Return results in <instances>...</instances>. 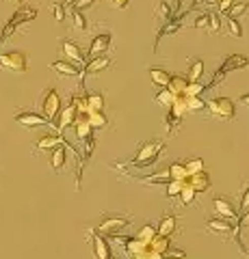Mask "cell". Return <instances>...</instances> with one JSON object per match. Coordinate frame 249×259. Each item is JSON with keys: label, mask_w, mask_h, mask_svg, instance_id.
<instances>
[{"label": "cell", "mask_w": 249, "mask_h": 259, "mask_svg": "<svg viewBox=\"0 0 249 259\" xmlns=\"http://www.w3.org/2000/svg\"><path fill=\"white\" fill-rule=\"evenodd\" d=\"M156 227H158L160 236H169L171 238L173 233H175V227H178V218H175V216H163Z\"/></svg>", "instance_id": "44dd1931"}, {"label": "cell", "mask_w": 249, "mask_h": 259, "mask_svg": "<svg viewBox=\"0 0 249 259\" xmlns=\"http://www.w3.org/2000/svg\"><path fill=\"white\" fill-rule=\"evenodd\" d=\"M156 236H158V227L150 225V223H148V225H143V227H141V231L136 233V238L143 240V242H152Z\"/></svg>", "instance_id": "d6a6232c"}, {"label": "cell", "mask_w": 249, "mask_h": 259, "mask_svg": "<svg viewBox=\"0 0 249 259\" xmlns=\"http://www.w3.org/2000/svg\"><path fill=\"white\" fill-rule=\"evenodd\" d=\"M180 121H182V117L180 115H175V112L173 110H169V112H167V115H165V130H167V134H175V132H178V127H180Z\"/></svg>", "instance_id": "4316f807"}, {"label": "cell", "mask_w": 249, "mask_h": 259, "mask_svg": "<svg viewBox=\"0 0 249 259\" xmlns=\"http://www.w3.org/2000/svg\"><path fill=\"white\" fill-rule=\"evenodd\" d=\"M111 5H113V9H128L130 0H111Z\"/></svg>", "instance_id": "c3c4849f"}, {"label": "cell", "mask_w": 249, "mask_h": 259, "mask_svg": "<svg viewBox=\"0 0 249 259\" xmlns=\"http://www.w3.org/2000/svg\"><path fill=\"white\" fill-rule=\"evenodd\" d=\"M240 212H249V186H245L243 197H240Z\"/></svg>", "instance_id": "ee69618b"}, {"label": "cell", "mask_w": 249, "mask_h": 259, "mask_svg": "<svg viewBox=\"0 0 249 259\" xmlns=\"http://www.w3.org/2000/svg\"><path fill=\"white\" fill-rule=\"evenodd\" d=\"M226 24H228V32L232 37H243V26H240V22H238V18H230L228 15V20H226Z\"/></svg>", "instance_id": "8d00e7d4"}, {"label": "cell", "mask_w": 249, "mask_h": 259, "mask_svg": "<svg viewBox=\"0 0 249 259\" xmlns=\"http://www.w3.org/2000/svg\"><path fill=\"white\" fill-rule=\"evenodd\" d=\"M187 87H189V78H182V76H171L169 80V87L167 89H171V91L175 95H184L187 93Z\"/></svg>", "instance_id": "83f0119b"}, {"label": "cell", "mask_w": 249, "mask_h": 259, "mask_svg": "<svg viewBox=\"0 0 249 259\" xmlns=\"http://www.w3.org/2000/svg\"><path fill=\"white\" fill-rule=\"evenodd\" d=\"M184 164H187L189 175H195V173H199V171H204V162L199 160V158H191V160L184 162Z\"/></svg>", "instance_id": "74e56055"}, {"label": "cell", "mask_w": 249, "mask_h": 259, "mask_svg": "<svg viewBox=\"0 0 249 259\" xmlns=\"http://www.w3.org/2000/svg\"><path fill=\"white\" fill-rule=\"evenodd\" d=\"M187 182H189L197 192H208V190H210V186H212L210 175L206 173V168H204V171H199V173H195V175H189Z\"/></svg>", "instance_id": "e0dca14e"}, {"label": "cell", "mask_w": 249, "mask_h": 259, "mask_svg": "<svg viewBox=\"0 0 249 259\" xmlns=\"http://www.w3.org/2000/svg\"><path fill=\"white\" fill-rule=\"evenodd\" d=\"M245 67H249V59H247V56H243V54H232V56H228V59L219 65V69H217L215 78L210 80V84L206 87V91H210V89H215L219 82H223V78H226L230 71H238V69H245Z\"/></svg>", "instance_id": "7a4b0ae2"}, {"label": "cell", "mask_w": 249, "mask_h": 259, "mask_svg": "<svg viewBox=\"0 0 249 259\" xmlns=\"http://www.w3.org/2000/svg\"><path fill=\"white\" fill-rule=\"evenodd\" d=\"M165 149V141H146L139 145L134 158H132V164L134 166H150L158 160L160 151Z\"/></svg>", "instance_id": "6da1fadb"}, {"label": "cell", "mask_w": 249, "mask_h": 259, "mask_svg": "<svg viewBox=\"0 0 249 259\" xmlns=\"http://www.w3.org/2000/svg\"><path fill=\"white\" fill-rule=\"evenodd\" d=\"M148 255H150V253H143V255H136V257H132V259H150Z\"/></svg>", "instance_id": "db71d44e"}, {"label": "cell", "mask_w": 249, "mask_h": 259, "mask_svg": "<svg viewBox=\"0 0 249 259\" xmlns=\"http://www.w3.org/2000/svg\"><path fill=\"white\" fill-rule=\"evenodd\" d=\"M212 205L217 209V214L223 216V218H230V221H234V218H238V209L232 205V201L226 199V197H215Z\"/></svg>", "instance_id": "9a60e30c"}, {"label": "cell", "mask_w": 249, "mask_h": 259, "mask_svg": "<svg viewBox=\"0 0 249 259\" xmlns=\"http://www.w3.org/2000/svg\"><path fill=\"white\" fill-rule=\"evenodd\" d=\"M128 225H130V216H122V214H104V216L100 218L98 231H100V233H106V236H111V233H117L119 229H126Z\"/></svg>", "instance_id": "52a82bcc"}, {"label": "cell", "mask_w": 249, "mask_h": 259, "mask_svg": "<svg viewBox=\"0 0 249 259\" xmlns=\"http://www.w3.org/2000/svg\"><path fill=\"white\" fill-rule=\"evenodd\" d=\"M184 184H187V182H182V180H171L169 184H167V188H165V197H167V199L180 197V192H182V188H184Z\"/></svg>", "instance_id": "836d02e7"}, {"label": "cell", "mask_w": 249, "mask_h": 259, "mask_svg": "<svg viewBox=\"0 0 249 259\" xmlns=\"http://www.w3.org/2000/svg\"><path fill=\"white\" fill-rule=\"evenodd\" d=\"M150 78H152V82H154L158 89H165V87H169V80H171V74L167 69L163 67H150Z\"/></svg>", "instance_id": "ac0fdd59"}, {"label": "cell", "mask_w": 249, "mask_h": 259, "mask_svg": "<svg viewBox=\"0 0 249 259\" xmlns=\"http://www.w3.org/2000/svg\"><path fill=\"white\" fill-rule=\"evenodd\" d=\"M234 229L236 227L230 223V218H223V216H219V218H208L206 221V231L208 233H215V236H230V233H234Z\"/></svg>", "instance_id": "7c38bea8"}, {"label": "cell", "mask_w": 249, "mask_h": 259, "mask_svg": "<svg viewBox=\"0 0 249 259\" xmlns=\"http://www.w3.org/2000/svg\"><path fill=\"white\" fill-rule=\"evenodd\" d=\"M240 104H243V106H249V93L240 95Z\"/></svg>", "instance_id": "816d5d0a"}, {"label": "cell", "mask_w": 249, "mask_h": 259, "mask_svg": "<svg viewBox=\"0 0 249 259\" xmlns=\"http://www.w3.org/2000/svg\"><path fill=\"white\" fill-rule=\"evenodd\" d=\"M52 71H57L61 78H83V69L80 65L74 61H67V59H61V61H54L50 65Z\"/></svg>", "instance_id": "8fae6325"}, {"label": "cell", "mask_w": 249, "mask_h": 259, "mask_svg": "<svg viewBox=\"0 0 249 259\" xmlns=\"http://www.w3.org/2000/svg\"><path fill=\"white\" fill-rule=\"evenodd\" d=\"M89 110H104V95L102 93H89L87 95Z\"/></svg>", "instance_id": "e575fe53"}, {"label": "cell", "mask_w": 249, "mask_h": 259, "mask_svg": "<svg viewBox=\"0 0 249 259\" xmlns=\"http://www.w3.org/2000/svg\"><path fill=\"white\" fill-rule=\"evenodd\" d=\"M175 97H178V95H175L171 89L165 87V89H160V91L156 93V102L160 104V106H165V108H171L173 102H175Z\"/></svg>", "instance_id": "d4e9b609"}, {"label": "cell", "mask_w": 249, "mask_h": 259, "mask_svg": "<svg viewBox=\"0 0 249 259\" xmlns=\"http://www.w3.org/2000/svg\"><path fill=\"white\" fill-rule=\"evenodd\" d=\"M15 123H20L26 130H37V127L52 125V121L46 119L42 112H20V115H15Z\"/></svg>", "instance_id": "ba28073f"}, {"label": "cell", "mask_w": 249, "mask_h": 259, "mask_svg": "<svg viewBox=\"0 0 249 259\" xmlns=\"http://www.w3.org/2000/svg\"><path fill=\"white\" fill-rule=\"evenodd\" d=\"M65 160H67V145L63 143V145H59V147H54V149H52L50 164H52L54 171H61V168L65 166Z\"/></svg>", "instance_id": "d6986e66"}, {"label": "cell", "mask_w": 249, "mask_h": 259, "mask_svg": "<svg viewBox=\"0 0 249 259\" xmlns=\"http://www.w3.org/2000/svg\"><path fill=\"white\" fill-rule=\"evenodd\" d=\"M89 123L93 125V130H106L109 119L102 110H89Z\"/></svg>", "instance_id": "cb8c5ba5"}, {"label": "cell", "mask_w": 249, "mask_h": 259, "mask_svg": "<svg viewBox=\"0 0 249 259\" xmlns=\"http://www.w3.org/2000/svg\"><path fill=\"white\" fill-rule=\"evenodd\" d=\"M204 91H206V87H204V84H199V82H189L187 93H184V95H202Z\"/></svg>", "instance_id": "7bdbcfd3"}, {"label": "cell", "mask_w": 249, "mask_h": 259, "mask_svg": "<svg viewBox=\"0 0 249 259\" xmlns=\"http://www.w3.org/2000/svg\"><path fill=\"white\" fill-rule=\"evenodd\" d=\"M169 5H171V9H173V15L180 11V7H182V0H169Z\"/></svg>", "instance_id": "681fc988"}, {"label": "cell", "mask_w": 249, "mask_h": 259, "mask_svg": "<svg viewBox=\"0 0 249 259\" xmlns=\"http://www.w3.org/2000/svg\"><path fill=\"white\" fill-rule=\"evenodd\" d=\"M61 97L57 93V89L54 87H48L46 91L42 93V97H39V112L46 117V119H50L54 121L57 119V115L61 112Z\"/></svg>", "instance_id": "277c9868"}, {"label": "cell", "mask_w": 249, "mask_h": 259, "mask_svg": "<svg viewBox=\"0 0 249 259\" xmlns=\"http://www.w3.org/2000/svg\"><path fill=\"white\" fill-rule=\"evenodd\" d=\"M111 65V56H106V54H100V56H93V59L87 63V67H85V71H83V76L85 74H89V76H93V74H100V71H104Z\"/></svg>", "instance_id": "2e32d148"}, {"label": "cell", "mask_w": 249, "mask_h": 259, "mask_svg": "<svg viewBox=\"0 0 249 259\" xmlns=\"http://www.w3.org/2000/svg\"><path fill=\"white\" fill-rule=\"evenodd\" d=\"M249 11V3H234V7L230 9V18H243V15Z\"/></svg>", "instance_id": "f35d334b"}, {"label": "cell", "mask_w": 249, "mask_h": 259, "mask_svg": "<svg viewBox=\"0 0 249 259\" xmlns=\"http://www.w3.org/2000/svg\"><path fill=\"white\" fill-rule=\"evenodd\" d=\"M78 3V0H65V7H74Z\"/></svg>", "instance_id": "f5cc1de1"}, {"label": "cell", "mask_w": 249, "mask_h": 259, "mask_svg": "<svg viewBox=\"0 0 249 259\" xmlns=\"http://www.w3.org/2000/svg\"><path fill=\"white\" fill-rule=\"evenodd\" d=\"M217 7H219V13H230V9L234 7V0H219Z\"/></svg>", "instance_id": "bcb514c9"}, {"label": "cell", "mask_w": 249, "mask_h": 259, "mask_svg": "<svg viewBox=\"0 0 249 259\" xmlns=\"http://www.w3.org/2000/svg\"><path fill=\"white\" fill-rule=\"evenodd\" d=\"M169 248H171L169 236H160V233H158V236L150 242V250H154V253H163V255H165Z\"/></svg>", "instance_id": "603a6c76"}, {"label": "cell", "mask_w": 249, "mask_h": 259, "mask_svg": "<svg viewBox=\"0 0 249 259\" xmlns=\"http://www.w3.org/2000/svg\"><path fill=\"white\" fill-rule=\"evenodd\" d=\"M13 3H18V5H22V3H24V0H13Z\"/></svg>", "instance_id": "11a10c76"}, {"label": "cell", "mask_w": 249, "mask_h": 259, "mask_svg": "<svg viewBox=\"0 0 249 259\" xmlns=\"http://www.w3.org/2000/svg\"><path fill=\"white\" fill-rule=\"evenodd\" d=\"M59 145H63V139H61L59 134H46V136H42V139L35 143V149L37 151H46V149L59 147Z\"/></svg>", "instance_id": "ffe728a7"}, {"label": "cell", "mask_w": 249, "mask_h": 259, "mask_svg": "<svg viewBox=\"0 0 249 259\" xmlns=\"http://www.w3.org/2000/svg\"><path fill=\"white\" fill-rule=\"evenodd\" d=\"M150 259H167L163 253H154V250H150V255H148Z\"/></svg>", "instance_id": "f907efd6"}, {"label": "cell", "mask_w": 249, "mask_h": 259, "mask_svg": "<svg viewBox=\"0 0 249 259\" xmlns=\"http://www.w3.org/2000/svg\"><path fill=\"white\" fill-rule=\"evenodd\" d=\"M59 54H63V59L67 61H74L78 65H83L87 56L83 54V50H80V46L74 44L72 39H63V41L59 44Z\"/></svg>", "instance_id": "4fadbf2b"}, {"label": "cell", "mask_w": 249, "mask_h": 259, "mask_svg": "<svg viewBox=\"0 0 249 259\" xmlns=\"http://www.w3.org/2000/svg\"><path fill=\"white\" fill-rule=\"evenodd\" d=\"M156 15L160 22H171L173 20V9L169 5V0H160L158 3V9H156Z\"/></svg>", "instance_id": "f1b7e54d"}, {"label": "cell", "mask_w": 249, "mask_h": 259, "mask_svg": "<svg viewBox=\"0 0 249 259\" xmlns=\"http://www.w3.org/2000/svg\"><path fill=\"white\" fill-rule=\"evenodd\" d=\"M72 20H74V28L76 30H87V20H85V11L80 9H72Z\"/></svg>", "instance_id": "d590c367"}, {"label": "cell", "mask_w": 249, "mask_h": 259, "mask_svg": "<svg viewBox=\"0 0 249 259\" xmlns=\"http://www.w3.org/2000/svg\"><path fill=\"white\" fill-rule=\"evenodd\" d=\"M221 13H210V26H208V32H212V35H217V32L221 30Z\"/></svg>", "instance_id": "b9f144b4"}, {"label": "cell", "mask_w": 249, "mask_h": 259, "mask_svg": "<svg viewBox=\"0 0 249 259\" xmlns=\"http://www.w3.org/2000/svg\"><path fill=\"white\" fill-rule=\"evenodd\" d=\"M111 48V32H98L93 39H91V46H89V56H100L104 54Z\"/></svg>", "instance_id": "5bb4252c"}, {"label": "cell", "mask_w": 249, "mask_h": 259, "mask_svg": "<svg viewBox=\"0 0 249 259\" xmlns=\"http://www.w3.org/2000/svg\"><path fill=\"white\" fill-rule=\"evenodd\" d=\"M202 76H204V61L195 59L191 63L189 71H187V78H189V82H199V78Z\"/></svg>", "instance_id": "484cf974"}, {"label": "cell", "mask_w": 249, "mask_h": 259, "mask_svg": "<svg viewBox=\"0 0 249 259\" xmlns=\"http://www.w3.org/2000/svg\"><path fill=\"white\" fill-rule=\"evenodd\" d=\"M210 26V13H202V15H197L195 22H193V28H206Z\"/></svg>", "instance_id": "60d3db41"}, {"label": "cell", "mask_w": 249, "mask_h": 259, "mask_svg": "<svg viewBox=\"0 0 249 259\" xmlns=\"http://www.w3.org/2000/svg\"><path fill=\"white\" fill-rule=\"evenodd\" d=\"M197 194H199V192H197V190L193 188V186L187 182V184H184V188H182V192H180V205H184V207L191 205L193 201H195Z\"/></svg>", "instance_id": "4dcf8cb0"}, {"label": "cell", "mask_w": 249, "mask_h": 259, "mask_svg": "<svg viewBox=\"0 0 249 259\" xmlns=\"http://www.w3.org/2000/svg\"><path fill=\"white\" fill-rule=\"evenodd\" d=\"M208 112L217 121H232L236 117V106L230 97H212L208 102Z\"/></svg>", "instance_id": "5b68a950"}, {"label": "cell", "mask_w": 249, "mask_h": 259, "mask_svg": "<svg viewBox=\"0 0 249 259\" xmlns=\"http://www.w3.org/2000/svg\"><path fill=\"white\" fill-rule=\"evenodd\" d=\"M52 13H54V20H57V24L65 22V5H63V3H52Z\"/></svg>", "instance_id": "ab89813d"}, {"label": "cell", "mask_w": 249, "mask_h": 259, "mask_svg": "<svg viewBox=\"0 0 249 259\" xmlns=\"http://www.w3.org/2000/svg\"><path fill=\"white\" fill-rule=\"evenodd\" d=\"M91 238V248H93V257L95 259H113V250H111V244L106 242V238L102 236L100 231H89Z\"/></svg>", "instance_id": "30bf717a"}, {"label": "cell", "mask_w": 249, "mask_h": 259, "mask_svg": "<svg viewBox=\"0 0 249 259\" xmlns=\"http://www.w3.org/2000/svg\"><path fill=\"white\" fill-rule=\"evenodd\" d=\"M169 173H171V180H182V182L189 180L187 164H182V162H171V164H169Z\"/></svg>", "instance_id": "f546056e"}, {"label": "cell", "mask_w": 249, "mask_h": 259, "mask_svg": "<svg viewBox=\"0 0 249 259\" xmlns=\"http://www.w3.org/2000/svg\"><path fill=\"white\" fill-rule=\"evenodd\" d=\"M208 108V102H204L199 95H187V110L189 112H199Z\"/></svg>", "instance_id": "1f68e13d"}, {"label": "cell", "mask_w": 249, "mask_h": 259, "mask_svg": "<svg viewBox=\"0 0 249 259\" xmlns=\"http://www.w3.org/2000/svg\"><path fill=\"white\" fill-rule=\"evenodd\" d=\"M93 3H95V0H78L74 7H76V9H80V11H87L89 7H93Z\"/></svg>", "instance_id": "7dc6e473"}, {"label": "cell", "mask_w": 249, "mask_h": 259, "mask_svg": "<svg viewBox=\"0 0 249 259\" xmlns=\"http://www.w3.org/2000/svg\"><path fill=\"white\" fill-rule=\"evenodd\" d=\"M165 257H167V259H184V257H187V253H184V250H180V248H169V250L165 253Z\"/></svg>", "instance_id": "f6af8a7d"}, {"label": "cell", "mask_w": 249, "mask_h": 259, "mask_svg": "<svg viewBox=\"0 0 249 259\" xmlns=\"http://www.w3.org/2000/svg\"><path fill=\"white\" fill-rule=\"evenodd\" d=\"M126 250H128V255H130V257L143 255V253H150V242H143V240H139V238L134 236L130 242H128Z\"/></svg>", "instance_id": "7402d4cb"}, {"label": "cell", "mask_w": 249, "mask_h": 259, "mask_svg": "<svg viewBox=\"0 0 249 259\" xmlns=\"http://www.w3.org/2000/svg\"><path fill=\"white\" fill-rule=\"evenodd\" d=\"M0 67L7 69V71H26L28 67V61H26V54L20 52V50H11V52H3L0 54Z\"/></svg>", "instance_id": "8992f818"}, {"label": "cell", "mask_w": 249, "mask_h": 259, "mask_svg": "<svg viewBox=\"0 0 249 259\" xmlns=\"http://www.w3.org/2000/svg\"><path fill=\"white\" fill-rule=\"evenodd\" d=\"M76 119H78V110H76V106H72V104L67 102V106L61 108L57 119L52 121V125L57 127L59 132H63V130H67V127H74L76 125Z\"/></svg>", "instance_id": "9c48e42d"}, {"label": "cell", "mask_w": 249, "mask_h": 259, "mask_svg": "<svg viewBox=\"0 0 249 259\" xmlns=\"http://www.w3.org/2000/svg\"><path fill=\"white\" fill-rule=\"evenodd\" d=\"M37 18V9H30V7H20L18 11H15L11 18H9V22L5 24V28H3V32H0V44L3 41H7V39L11 37V32H15L18 30L22 24H26V22H30V20H35Z\"/></svg>", "instance_id": "3957f363"}]
</instances>
